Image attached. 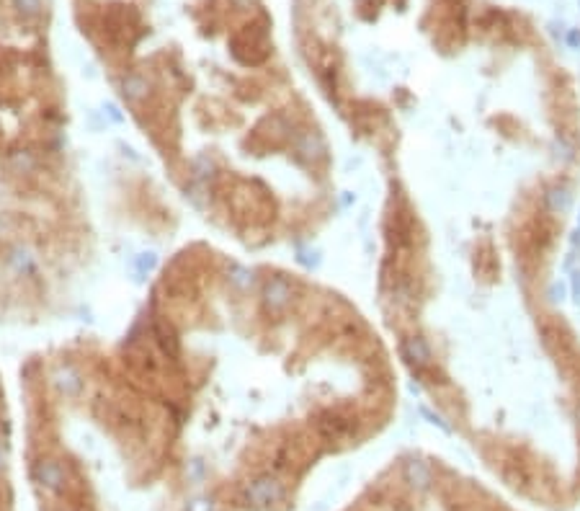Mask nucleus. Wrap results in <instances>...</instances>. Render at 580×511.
Wrapping results in <instances>:
<instances>
[{"label": "nucleus", "instance_id": "nucleus-1", "mask_svg": "<svg viewBox=\"0 0 580 511\" xmlns=\"http://www.w3.org/2000/svg\"><path fill=\"white\" fill-rule=\"evenodd\" d=\"M245 499L251 501L253 506H268V503H276V501L284 499V486L276 478H271V475H264V478L253 480L245 488Z\"/></svg>", "mask_w": 580, "mask_h": 511}, {"label": "nucleus", "instance_id": "nucleus-2", "mask_svg": "<svg viewBox=\"0 0 580 511\" xmlns=\"http://www.w3.org/2000/svg\"><path fill=\"white\" fill-rule=\"evenodd\" d=\"M292 297H294L292 284L281 277L271 279V282L264 287V305L271 310V313H284V310L292 305Z\"/></svg>", "mask_w": 580, "mask_h": 511}, {"label": "nucleus", "instance_id": "nucleus-3", "mask_svg": "<svg viewBox=\"0 0 580 511\" xmlns=\"http://www.w3.org/2000/svg\"><path fill=\"white\" fill-rule=\"evenodd\" d=\"M402 356L413 364V367H428L431 364V346L423 336H410L402 343Z\"/></svg>", "mask_w": 580, "mask_h": 511}, {"label": "nucleus", "instance_id": "nucleus-4", "mask_svg": "<svg viewBox=\"0 0 580 511\" xmlns=\"http://www.w3.org/2000/svg\"><path fill=\"white\" fill-rule=\"evenodd\" d=\"M34 475H36V480L42 483L44 488H49V490H57L65 480L62 468H60L57 462H52V459H42V462L36 465V470H34Z\"/></svg>", "mask_w": 580, "mask_h": 511}, {"label": "nucleus", "instance_id": "nucleus-5", "mask_svg": "<svg viewBox=\"0 0 580 511\" xmlns=\"http://www.w3.org/2000/svg\"><path fill=\"white\" fill-rule=\"evenodd\" d=\"M297 152L305 160H320L325 155V139L320 137L317 132H305L302 137L297 139Z\"/></svg>", "mask_w": 580, "mask_h": 511}, {"label": "nucleus", "instance_id": "nucleus-6", "mask_svg": "<svg viewBox=\"0 0 580 511\" xmlns=\"http://www.w3.org/2000/svg\"><path fill=\"white\" fill-rule=\"evenodd\" d=\"M405 480L415 490H426L431 486V470L423 459H408L405 462Z\"/></svg>", "mask_w": 580, "mask_h": 511}, {"label": "nucleus", "instance_id": "nucleus-7", "mask_svg": "<svg viewBox=\"0 0 580 511\" xmlns=\"http://www.w3.org/2000/svg\"><path fill=\"white\" fill-rule=\"evenodd\" d=\"M121 93H124V98L127 101H142V98H148L150 93V83L148 78H142L139 73H129L124 80H121Z\"/></svg>", "mask_w": 580, "mask_h": 511}, {"label": "nucleus", "instance_id": "nucleus-8", "mask_svg": "<svg viewBox=\"0 0 580 511\" xmlns=\"http://www.w3.org/2000/svg\"><path fill=\"white\" fill-rule=\"evenodd\" d=\"M547 207L552 209V212H568L570 207H572V194L565 189V186H552L547 192Z\"/></svg>", "mask_w": 580, "mask_h": 511}, {"label": "nucleus", "instance_id": "nucleus-9", "mask_svg": "<svg viewBox=\"0 0 580 511\" xmlns=\"http://www.w3.org/2000/svg\"><path fill=\"white\" fill-rule=\"evenodd\" d=\"M54 385H57V387H60L65 395H78V393H80V387H83L80 377H78V372H75V370H70V367H65V370H60V372L54 374Z\"/></svg>", "mask_w": 580, "mask_h": 511}, {"label": "nucleus", "instance_id": "nucleus-10", "mask_svg": "<svg viewBox=\"0 0 580 511\" xmlns=\"http://www.w3.org/2000/svg\"><path fill=\"white\" fill-rule=\"evenodd\" d=\"M11 3H13V8H16V13L23 16V19H36V16H42V11H44L42 0H11Z\"/></svg>", "mask_w": 580, "mask_h": 511}, {"label": "nucleus", "instance_id": "nucleus-11", "mask_svg": "<svg viewBox=\"0 0 580 511\" xmlns=\"http://www.w3.org/2000/svg\"><path fill=\"white\" fill-rule=\"evenodd\" d=\"M320 429L325 431L327 437H343V434H348L351 431V424L348 421H343V418H325V421H320Z\"/></svg>", "mask_w": 580, "mask_h": 511}, {"label": "nucleus", "instance_id": "nucleus-12", "mask_svg": "<svg viewBox=\"0 0 580 511\" xmlns=\"http://www.w3.org/2000/svg\"><path fill=\"white\" fill-rule=\"evenodd\" d=\"M11 264L19 269V271H32V269H34V258L26 253V251H16V253L11 255Z\"/></svg>", "mask_w": 580, "mask_h": 511}, {"label": "nucleus", "instance_id": "nucleus-13", "mask_svg": "<svg viewBox=\"0 0 580 511\" xmlns=\"http://www.w3.org/2000/svg\"><path fill=\"white\" fill-rule=\"evenodd\" d=\"M230 5L237 8V11H251V8L258 5V0H230Z\"/></svg>", "mask_w": 580, "mask_h": 511}, {"label": "nucleus", "instance_id": "nucleus-14", "mask_svg": "<svg viewBox=\"0 0 580 511\" xmlns=\"http://www.w3.org/2000/svg\"><path fill=\"white\" fill-rule=\"evenodd\" d=\"M572 292H575V299L580 302V271H575V279H572Z\"/></svg>", "mask_w": 580, "mask_h": 511}, {"label": "nucleus", "instance_id": "nucleus-15", "mask_svg": "<svg viewBox=\"0 0 580 511\" xmlns=\"http://www.w3.org/2000/svg\"><path fill=\"white\" fill-rule=\"evenodd\" d=\"M568 42L572 44V47H578V44H580V34H578V32H570Z\"/></svg>", "mask_w": 580, "mask_h": 511}, {"label": "nucleus", "instance_id": "nucleus-16", "mask_svg": "<svg viewBox=\"0 0 580 511\" xmlns=\"http://www.w3.org/2000/svg\"><path fill=\"white\" fill-rule=\"evenodd\" d=\"M578 421H580V405H578Z\"/></svg>", "mask_w": 580, "mask_h": 511}, {"label": "nucleus", "instance_id": "nucleus-17", "mask_svg": "<svg viewBox=\"0 0 580 511\" xmlns=\"http://www.w3.org/2000/svg\"><path fill=\"white\" fill-rule=\"evenodd\" d=\"M0 465H3V457H0Z\"/></svg>", "mask_w": 580, "mask_h": 511}]
</instances>
